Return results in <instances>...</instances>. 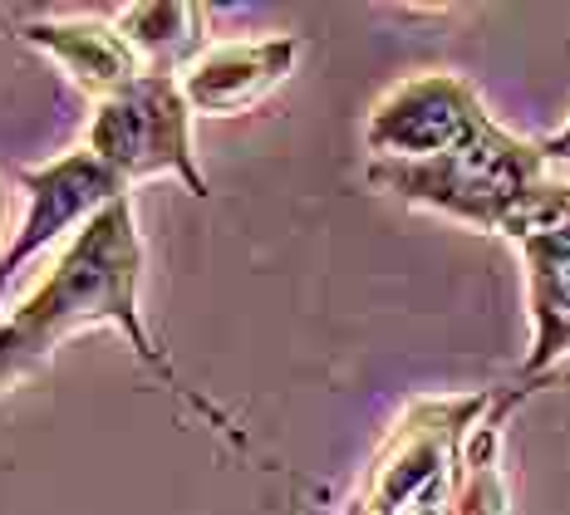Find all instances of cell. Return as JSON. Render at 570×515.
Masks as SVG:
<instances>
[{"instance_id":"obj_6","label":"cell","mask_w":570,"mask_h":515,"mask_svg":"<svg viewBox=\"0 0 570 515\" xmlns=\"http://www.w3.org/2000/svg\"><path fill=\"white\" fill-rule=\"evenodd\" d=\"M20 187H26L30 211L26 226L16 231V241L0 250V295H6V285L16 280L30 256H40L45 246H55L75 226H89L109 201L128 197V182L109 172L89 148H75L65 158L20 172Z\"/></svg>"},{"instance_id":"obj_8","label":"cell","mask_w":570,"mask_h":515,"mask_svg":"<svg viewBox=\"0 0 570 515\" xmlns=\"http://www.w3.org/2000/svg\"><path fill=\"white\" fill-rule=\"evenodd\" d=\"M301 50H305L301 34L207 44V50L177 75V83H183V99L193 103V113L232 118V113H246L252 103L266 99V93L295 69Z\"/></svg>"},{"instance_id":"obj_10","label":"cell","mask_w":570,"mask_h":515,"mask_svg":"<svg viewBox=\"0 0 570 515\" xmlns=\"http://www.w3.org/2000/svg\"><path fill=\"white\" fill-rule=\"evenodd\" d=\"M114 26L134 44L142 75H183L207 50V6L193 0H138L118 10Z\"/></svg>"},{"instance_id":"obj_5","label":"cell","mask_w":570,"mask_h":515,"mask_svg":"<svg viewBox=\"0 0 570 515\" xmlns=\"http://www.w3.org/2000/svg\"><path fill=\"white\" fill-rule=\"evenodd\" d=\"M482 99L462 75L428 69L394 83L370 109L364 123V148L370 162H428L453 152L462 138H472L487 123Z\"/></svg>"},{"instance_id":"obj_11","label":"cell","mask_w":570,"mask_h":515,"mask_svg":"<svg viewBox=\"0 0 570 515\" xmlns=\"http://www.w3.org/2000/svg\"><path fill=\"white\" fill-rule=\"evenodd\" d=\"M541 152H546V162L551 167L570 162V118H566V128H556L551 138H541Z\"/></svg>"},{"instance_id":"obj_2","label":"cell","mask_w":570,"mask_h":515,"mask_svg":"<svg viewBox=\"0 0 570 515\" xmlns=\"http://www.w3.org/2000/svg\"><path fill=\"white\" fill-rule=\"evenodd\" d=\"M370 182L399 197L403 207L462 221L472 231L502 236V241H521L531 226H541L561 207L570 187L561 177H551L541 142L507 133L492 118L443 158L370 162Z\"/></svg>"},{"instance_id":"obj_4","label":"cell","mask_w":570,"mask_h":515,"mask_svg":"<svg viewBox=\"0 0 570 515\" xmlns=\"http://www.w3.org/2000/svg\"><path fill=\"white\" fill-rule=\"evenodd\" d=\"M85 148L128 187L142 177H183L193 197H207V177L193 158V103L177 75H138L114 99L94 103Z\"/></svg>"},{"instance_id":"obj_12","label":"cell","mask_w":570,"mask_h":515,"mask_svg":"<svg viewBox=\"0 0 570 515\" xmlns=\"http://www.w3.org/2000/svg\"><path fill=\"white\" fill-rule=\"evenodd\" d=\"M0 226H6V191H0Z\"/></svg>"},{"instance_id":"obj_1","label":"cell","mask_w":570,"mask_h":515,"mask_svg":"<svg viewBox=\"0 0 570 515\" xmlns=\"http://www.w3.org/2000/svg\"><path fill=\"white\" fill-rule=\"evenodd\" d=\"M138 285H142V236L134 217V197H118L99 211L89 226H79L69 236V246L59 250V260L45 275V285L35 290L16 315H0V393L16 388L20 378H30L35 368L50 364V354L69 334L79 329H118L128 339V349L163 388L173 393L187 413H197L227 447L256 462L252 437L236 423L227 407H217L207 393H197L193 383L173 368V358L148 339L138 315Z\"/></svg>"},{"instance_id":"obj_9","label":"cell","mask_w":570,"mask_h":515,"mask_svg":"<svg viewBox=\"0 0 570 515\" xmlns=\"http://www.w3.org/2000/svg\"><path fill=\"white\" fill-rule=\"evenodd\" d=\"M20 40L30 50L50 55L94 103L114 99L118 89H128L142 75L134 44L124 40L114 20H26Z\"/></svg>"},{"instance_id":"obj_7","label":"cell","mask_w":570,"mask_h":515,"mask_svg":"<svg viewBox=\"0 0 570 515\" xmlns=\"http://www.w3.org/2000/svg\"><path fill=\"white\" fill-rule=\"evenodd\" d=\"M517 246L527 266V309H531V354L517 383H556L551 368L570 354V187L561 207L531 226Z\"/></svg>"},{"instance_id":"obj_3","label":"cell","mask_w":570,"mask_h":515,"mask_svg":"<svg viewBox=\"0 0 570 515\" xmlns=\"http://www.w3.org/2000/svg\"><path fill=\"white\" fill-rule=\"evenodd\" d=\"M497 393L419 398L384 437L360 496L344 515H453L462 447Z\"/></svg>"}]
</instances>
